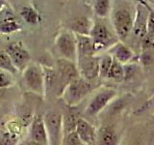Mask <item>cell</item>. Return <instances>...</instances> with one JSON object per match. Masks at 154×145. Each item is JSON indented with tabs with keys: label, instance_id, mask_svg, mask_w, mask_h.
<instances>
[{
	"label": "cell",
	"instance_id": "cell-1",
	"mask_svg": "<svg viewBox=\"0 0 154 145\" xmlns=\"http://www.w3.org/2000/svg\"><path fill=\"white\" fill-rule=\"evenodd\" d=\"M135 8L130 0H115L112 11V23L117 38L120 41H125L131 34Z\"/></svg>",
	"mask_w": 154,
	"mask_h": 145
},
{
	"label": "cell",
	"instance_id": "cell-2",
	"mask_svg": "<svg viewBox=\"0 0 154 145\" xmlns=\"http://www.w3.org/2000/svg\"><path fill=\"white\" fill-rule=\"evenodd\" d=\"M94 90L93 83L81 76L73 79L67 84L60 95L65 104L69 108H75L83 101L87 95Z\"/></svg>",
	"mask_w": 154,
	"mask_h": 145
},
{
	"label": "cell",
	"instance_id": "cell-3",
	"mask_svg": "<svg viewBox=\"0 0 154 145\" xmlns=\"http://www.w3.org/2000/svg\"><path fill=\"white\" fill-rule=\"evenodd\" d=\"M56 72L58 77L57 92L60 97L65 87L73 79L80 76V75L74 61L66 59V58H60L57 60Z\"/></svg>",
	"mask_w": 154,
	"mask_h": 145
},
{
	"label": "cell",
	"instance_id": "cell-4",
	"mask_svg": "<svg viewBox=\"0 0 154 145\" xmlns=\"http://www.w3.org/2000/svg\"><path fill=\"white\" fill-rule=\"evenodd\" d=\"M90 37L94 42L96 52L108 47H112L116 43H118L117 37L113 35L107 25L101 21H96L94 22L90 32Z\"/></svg>",
	"mask_w": 154,
	"mask_h": 145
},
{
	"label": "cell",
	"instance_id": "cell-5",
	"mask_svg": "<svg viewBox=\"0 0 154 145\" xmlns=\"http://www.w3.org/2000/svg\"><path fill=\"white\" fill-rule=\"evenodd\" d=\"M24 84L29 91L43 95L45 91L43 70L38 65H29L23 70Z\"/></svg>",
	"mask_w": 154,
	"mask_h": 145
},
{
	"label": "cell",
	"instance_id": "cell-6",
	"mask_svg": "<svg viewBox=\"0 0 154 145\" xmlns=\"http://www.w3.org/2000/svg\"><path fill=\"white\" fill-rule=\"evenodd\" d=\"M77 69L86 80L93 82L99 77V57L95 55L77 56Z\"/></svg>",
	"mask_w": 154,
	"mask_h": 145
},
{
	"label": "cell",
	"instance_id": "cell-7",
	"mask_svg": "<svg viewBox=\"0 0 154 145\" xmlns=\"http://www.w3.org/2000/svg\"><path fill=\"white\" fill-rule=\"evenodd\" d=\"M49 137V145H58L63 138V116L57 112H48L43 117Z\"/></svg>",
	"mask_w": 154,
	"mask_h": 145
},
{
	"label": "cell",
	"instance_id": "cell-8",
	"mask_svg": "<svg viewBox=\"0 0 154 145\" xmlns=\"http://www.w3.org/2000/svg\"><path fill=\"white\" fill-rule=\"evenodd\" d=\"M149 9L150 8H147L140 3H137L136 8H135V18L131 33L133 34L134 38L140 42V44H142L146 36V21Z\"/></svg>",
	"mask_w": 154,
	"mask_h": 145
},
{
	"label": "cell",
	"instance_id": "cell-9",
	"mask_svg": "<svg viewBox=\"0 0 154 145\" xmlns=\"http://www.w3.org/2000/svg\"><path fill=\"white\" fill-rule=\"evenodd\" d=\"M56 45L63 58L74 61L77 56L75 35L70 32H62L57 37Z\"/></svg>",
	"mask_w": 154,
	"mask_h": 145
},
{
	"label": "cell",
	"instance_id": "cell-10",
	"mask_svg": "<svg viewBox=\"0 0 154 145\" xmlns=\"http://www.w3.org/2000/svg\"><path fill=\"white\" fill-rule=\"evenodd\" d=\"M117 96V91L114 89H104L98 92L88 105L86 108V113L89 115H96L107 105L115 97Z\"/></svg>",
	"mask_w": 154,
	"mask_h": 145
},
{
	"label": "cell",
	"instance_id": "cell-11",
	"mask_svg": "<svg viewBox=\"0 0 154 145\" xmlns=\"http://www.w3.org/2000/svg\"><path fill=\"white\" fill-rule=\"evenodd\" d=\"M6 52L9 54L14 66L17 68V71L24 70L28 66L30 54L21 43L17 42L9 45L6 48Z\"/></svg>",
	"mask_w": 154,
	"mask_h": 145
},
{
	"label": "cell",
	"instance_id": "cell-12",
	"mask_svg": "<svg viewBox=\"0 0 154 145\" xmlns=\"http://www.w3.org/2000/svg\"><path fill=\"white\" fill-rule=\"evenodd\" d=\"M29 139L42 145H49V137L43 118L36 115L30 123L29 128Z\"/></svg>",
	"mask_w": 154,
	"mask_h": 145
},
{
	"label": "cell",
	"instance_id": "cell-13",
	"mask_svg": "<svg viewBox=\"0 0 154 145\" xmlns=\"http://www.w3.org/2000/svg\"><path fill=\"white\" fill-rule=\"evenodd\" d=\"M75 133L77 137H79L80 141L86 145H94L96 141V134L97 130L94 128V126L91 125L84 118H79L77 121Z\"/></svg>",
	"mask_w": 154,
	"mask_h": 145
},
{
	"label": "cell",
	"instance_id": "cell-14",
	"mask_svg": "<svg viewBox=\"0 0 154 145\" xmlns=\"http://www.w3.org/2000/svg\"><path fill=\"white\" fill-rule=\"evenodd\" d=\"M111 53L116 60L122 63V65L130 63L134 59V52L129 47L124 45L123 43H116L111 48Z\"/></svg>",
	"mask_w": 154,
	"mask_h": 145
},
{
	"label": "cell",
	"instance_id": "cell-15",
	"mask_svg": "<svg viewBox=\"0 0 154 145\" xmlns=\"http://www.w3.org/2000/svg\"><path fill=\"white\" fill-rule=\"evenodd\" d=\"M75 35L76 40V50L77 56H85V55H94L95 48L94 42L90 36L87 35Z\"/></svg>",
	"mask_w": 154,
	"mask_h": 145
},
{
	"label": "cell",
	"instance_id": "cell-16",
	"mask_svg": "<svg viewBox=\"0 0 154 145\" xmlns=\"http://www.w3.org/2000/svg\"><path fill=\"white\" fill-rule=\"evenodd\" d=\"M117 143L118 135L112 127L105 126L97 130L96 141L94 145H117Z\"/></svg>",
	"mask_w": 154,
	"mask_h": 145
},
{
	"label": "cell",
	"instance_id": "cell-17",
	"mask_svg": "<svg viewBox=\"0 0 154 145\" xmlns=\"http://www.w3.org/2000/svg\"><path fill=\"white\" fill-rule=\"evenodd\" d=\"M94 22L91 19L86 17H79L72 19L69 23L70 30L77 35H87L90 36L91 29L93 27Z\"/></svg>",
	"mask_w": 154,
	"mask_h": 145
},
{
	"label": "cell",
	"instance_id": "cell-18",
	"mask_svg": "<svg viewBox=\"0 0 154 145\" xmlns=\"http://www.w3.org/2000/svg\"><path fill=\"white\" fill-rule=\"evenodd\" d=\"M143 47H154V9H149L147 21H146V36L142 42Z\"/></svg>",
	"mask_w": 154,
	"mask_h": 145
},
{
	"label": "cell",
	"instance_id": "cell-19",
	"mask_svg": "<svg viewBox=\"0 0 154 145\" xmlns=\"http://www.w3.org/2000/svg\"><path fill=\"white\" fill-rule=\"evenodd\" d=\"M20 28L21 25L17 21V19L12 14H9V16L0 19V32L1 33L11 34L20 30Z\"/></svg>",
	"mask_w": 154,
	"mask_h": 145
},
{
	"label": "cell",
	"instance_id": "cell-20",
	"mask_svg": "<svg viewBox=\"0 0 154 145\" xmlns=\"http://www.w3.org/2000/svg\"><path fill=\"white\" fill-rule=\"evenodd\" d=\"M107 79H112L116 82H120L124 79V65L116 60L113 57V62L108 72Z\"/></svg>",
	"mask_w": 154,
	"mask_h": 145
},
{
	"label": "cell",
	"instance_id": "cell-21",
	"mask_svg": "<svg viewBox=\"0 0 154 145\" xmlns=\"http://www.w3.org/2000/svg\"><path fill=\"white\" fill-rule=\"evenodd\" d=\"M20 14L22 18L25 21V22L31 24V25H35L40 21V16H38V12L31 6L22 7Z\"/></svg>",
	"mask_w": 154,
	"mask_h": 145
},
{
	"label": "cell",
	"instance_id": "cell-22",
	"mask_svg": "<svg viewBox=\"0 0 154 145\" xmlns=\"http://www.w3.org/2000/svg\"><path fill=\"white\" fill-rule=\"evenodd\" d=\"M0 70L6 71L12 75H14L17 72V68L14 66L9 54L6 52V50H0Z\"/></svg>",
	"mask_w": 154,
	"mask_h": 145
},
{
	"label": "cell",
	"instance_id": "cell-23",
	"mask_svg": "<svg viewBox=\"0 0 154 145\" xmlns=\"http://www.w3.org/2000/svg\"><path fill=\"white\" fill-rule=\"evenodd\" d=\"M93 8L95 14L99 18H105L110 11V0H94Z\"/></svg>",
	"mask_w": 154,
	"mask_h": 145
},
{
	"label": "cell",
	"instance_id": "cell-24",
	"mask_svg": "<svg viewBox=\"0 0 154 145\" xmlns=\"http://www.w3.org/2000/svg\"><path fill=\"white\" fill-rule=\"evenodd\" d=\"M113 62V56L111 54H105L99 57V77L107 79L108 72Z\"/></svg>",
	"mask_w": 154,
	"mask_h": 145
},
{
	"label": "cell",
	"instance_id": "cell-25",
	"mask_svg": "<svg viewBox=\"0 0 154 145\" xmlns=\"http://www.w3.org/2000/svg\"><path fill=\"white\" fill-rule=\"evenodd\" d=\"M20 135L13 134L7 130H0V145H17Z\"/></svg>",
	"mask_w": 154,
	"mask_h": 145
},
{
	"label": "cell",
	"instance_id": "cell-26",
	"mask_svg": "<svg viewBox=\"0 0 154 145\" xmlns=\"http://www.w3.org/2000/svg\"><path fill=\"white\" fill-rule=\"evenodd\" d=\"M4 129L13 133V134L21 135L23 130H24V124L18 119H12L5 124Z\"/></svg>",
	"mask_w": 154,
	"mask_h": 145
},
{
	"label": "cell",
	"instance_id": "cell-27",
	"mask_svg": "<svg viewBox=\"0 0 154 145\" xmlns=\"http://www.w3.org/2000/svg\"><path fill=\"white\" fill-rule=\"evenodd\" d=\"M81 144L83 143L80 141L79 137H77L75 130L63 135L61 145H81Z\"/></svg>",
	"mask_w": 154,
	"mask_h": 145
},
{
	"label": "cell",
	"instance_id": "cell-28",
	"mask_svg": "<svg viewBox=\"0 0 154 145\" xmlns=\"http://www.w3.org/2000/svg\"><path fill=\"white\" fill-rule=\"evenodd\" d=\"M12 76V74H10L6 71L0 70V89L8 88V87L13 85L14 80Z\"/></svg>",
	"mask_w": 154,
	"mask_h": 145
},
{
	"label": "cell",
	"instance_id": "cell-29",
	"mask_svg": "<svg viewBox=\"0 0 154 145\" xmlns=\"http://www.w3.org/2000/svg\"><path fill=\"white\" fill-rule=\"evenodd\" d=\"M137 3H140L143 5V6H146L147 8H150V6H149V4L150 3H154V0H135Z\"/></svg>",
	"mask_w": 154,
	"mask_h": 145
},
{
	"label": "cell",
	"instance_id": "cell-30",
	"mask_svg": "<svg viewBox=\"0 0 154 145\" xmlns=\"http://www.w3.org/2000/svg\"><path fill=\"white\" fill-rule=\"evenodd\" d=\"M19 145H42L40 143H37L35 141H33V140L29 139V140H25V141H22Z\"/></svg>",
	"mask_w": 154,
	"mask_h": 145
},
{
	"label": "cell",
	"instance_id": "cell-31",
	"mask_svg": "<svg viewBox=\"0 0 154 145\" xmlns=\"http://www.w3.org/2000/svg\"><path fill=\"white\" fill-rule=\"evenodd\" d=\"M4 7V2H3V0H0V11L3 9Z\"/></svg>",
	"mask_w": 154,
	"mask_h": 145
},
{
	"label": "cell",
	"instance_id": "cell-32",
	"mask_svg": "<svg viewBox=\"0 0 154 145\" xmlns=\"http://www.w3.org/2000/svg\"><path fill=\"white\" fill-rule=\"evenodd\" d=\"M81 145H86V144H81Z\"/></svg>",
	"mask_w": 154,
	"mask_h": 145
}]
</instances>
